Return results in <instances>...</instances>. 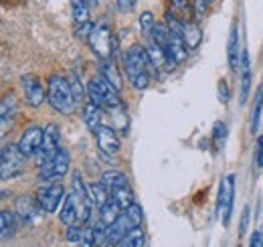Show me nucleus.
<instances>
[{
  "instance_id": "obj_1",
  "label": "nucleus",
  "mask_w": 263,
  "mask_h": 247,
  "mask_svg": "<svg viewBox=\"0 0 263 247\" xmlns=\"http://www.w3.org/2000/svg\"><path fill=\"white\" fill-rule=\"evenodd\" d=\"M152 69H154V65H152L150 57H148V51L144 47L134 45L124 53V73H126V77H128L134 90L142 92L150 85Z\"/></svg>"
},
{
  "instance_id": "obj_2",
  "label": "nucleus",
  "mask_w": 263,
  "mask_h": 247,
  "mask_svg": "<svg viewBox=\"0 0 263 247\" xmlns=\"http://www.w3.org/2000/svg\"><path fill=\"white\" fill-rule=\"evenodd\" d=\"M47 101L55 112H59L63 116H71L77 108V99L73 95L69 79H65L63 75H57V73L51 75L49 83H47Z\"/></svg>"
},
{
  "instance_id": "obj_3",
  "label": "nucleus",
  "mask_w": 263,
  "mask_h": 247,
  "mask_svg": "<svg viewBox=\"0 0 263 247\" xmlns=\"http://www.w3.org/2000/svg\"><path fill=\"white\" fill-rule=\"evenodd\" d=\"M85 92H87L89 101L96 103L101 110H107V112H109V110L122 105V101H120V97H118V90H114L103 77L91 79V81L87 83V90H85Z\"/></svg>"
},
{
  "instance_id": "obj_4",
  "label": "nucleus",
  "mask_w": 263,
  "mask_h": 247,
  "mask_svg": "<svg viewBox=\"0 0 263 247\" xmlns=\"http://www.w3.org/2000/svg\"><path fill=\"white\" fill-rule=\"evenodd\" d=\"M0 172H2V181H10L14 177H18L25 170V160L27 156L18 150L16 144H4L2 152H0Z\"/></svg>"
},
{
  "instance_id": "obj_5",
  "label": "nucleus",
  "mask_w": 263,
  "mask_h": 247,
  "mask_svg": "<svg viewBox=\"0 0 263 247\" xmlns=\"http://www.w3.org/2000/svg\"><path fill=\"white\" fill-rule=\"evenodd\" d=\"M89 45L99 59H111L114 49H116V41L111 37V29L107 23H99L93 27V31L89 32Z\"/></svg>"
},
{
  "instance_id": "obj_6",
  "label": "nucleus",
  "mask_w": 263,
  "mask_h": 247,
  "mask_svg": "<svg viewBox=\"0 0 263 247\" xmlns=\"http://www.w3.org/2000/svg\"><path fill=\"white\" fill-rule=\"evenodd\" d=\"M59 128L55 123H49L45 128V136H43V144L39 148V152L33 156L34 158V164L39 168H43L45 164H49L55 156L59 154Z\"/></svg>"
},
{
  "instance_id": "obj_7",
  "label": "nucleus",
  "mask_w": 263,
  "mask_h": 247,
  "mask_svg": "<svg viewBox=\"0 0 263 247\" xmlns=\"http://www.w3.org/2000/svg\"><path fill=\"white\" fill-rule=\"evenodd\" d=\"M233 199H235V174H227L221 181L219 199H217V213H219L225 227H229L231 211H233Z\"/></svg>"
},
{
  "instance_id": "obj_8",
  "label": "nucleus",
  "mask_w": 263,
  "mask_h": 247,
  "mask_svg": "<svg viewBox=\"0 0 263 247\" xmlns=\"http://www.w3.org/2000/svg\"><path fill=\"white\" fill-rule=\"evenodd\" d=\"M67 172H69V154H67L65 150H59V154L55 156L49 164H45L43 168H39V181L43 185H47V183H59Z\"/></svg>"
},
{
  "instance_id": "obj_9",
  "label": "nucleus",
  "mask_w": 263,
  "mask_h": 247,
  "mask_svg": "<svg viewBox=\"0 0 263 247\" xmlns=\"http://www.w3.org/2000/svg\"><path fill=\"white\" fill-rule=\"evenodd\" d=\"M65 188L61 186V183H47V185L39 186L36 190V199L47 213H55L65 201Z\"/></svg>"
},
{
  "instance_id": "obj_10",
  "label": "nucleus",
  "mask_w": 263,
  "mask_h": 247,
  "mask_svg": "<svg viewBox=\"0 0 263 247\" xmlns=\"http://www.w3.org/2000/svg\"><path fill=\"white\" fill-rule=\"evenodd\" d=\"M14 211H16L18 219H21L25 225L33 227V225H36V223L43 219V211H45V209L41 207L39 199H33V197H29V195H21V197L16 199V203H14Z\"/></svg>"
},
{
  "instance_id": "obj_11",
  "label": "nucleus",
  "mask_w": 263,
  "mask_h": 247,
  "mask_svg": "<svg viewBox=\"0 0 263 247\" xmlns=\"http://www.w3.org/2000/svg\"><path fill=\"white\" fill-rule=\"evenodd\" d=\"M43 136H45V128H41V126H29L21 134L16 146H18V150L27 156V158H33L39 152L41 144H43Z\"/></svg>"
},
{
  "instance_id": "obj_12",
  "label": "nucleus",
  "mask_w": 263,
  "mask_h": 247,
  "mask_svg": "<svg viewBox=\"0 0 263 247\" xmlns=\"http://www.w3.org/2000/svg\"><path fill=\"white\" fill-rule=\"evenodd\" d=\"M21 85H23V92H25V99L31 108H41L47 101V92L34 75H23Z\"/></svg>"
},
{
  "instance_id": "obj_13",
  "label": "nucleus",
  "mask_w": 263,
  "mask_h": 247,
  "mask_svg": "<svg viewBox=\"0 0 263 247\" xmlns=\"http://www.w3.org/2000/svg\"><path fill=\"white\" fill-rule=\"evenodd\" d=\"M96 140H98V146L99 150L103 154H109V156H116L120 152V138L114 130V126H107V123H101L99 130L93 134Z\"/></svg>"
},
{
  "instance_id": "obj_14",
  "label": "nucleus",
  "mask_w": 263,
  "mask_h": 247,
  "mask_svg": "<svg viewBox=\"0 0 263 247\" xmlns=\"http://www.w3.org/2000/svg\"><path fill=\"white\" fill-rule=\"evenodd\" d=\"M132 229H134L132 221L128 219V215H126V213H122V217H120L116 223H111V225L107 227L105 247H111V245H118V243H122V241L128 237V233H130Z\"/></svg>"
},
{
  "instance_id": "obj_15",
  "label": "nucleus",
  "mask_w": 263,
  "mask_h": 247,
  "mask_svg": "<svg viewBox=\"0 0 263 247\" xmlns=\"http://www.w3.org/2000/svg\"><path fill=\"white\" fill-rule=\"evenodd\" d=\"M18 114V101L14 93H6L2 97V105H0V120H2V136H6V132L12 128L14 118Z\"/></svg>"
},
{
  "instance_id": "obj_16",
  "label": "nucleus",
  "mask_w": 263,
  "mask_h": 247,
  "mask_svg": "<svg viewBox=\"0 0 263 247\" xmlns=\"http://www.w3.org/2000/svg\"><path fill=\"white\" fill-rule=\"evenodd\" d=\"M241 55H243V51H239V27L233 25L229 32V41H227V59H229L231 71H239Z\"/></svg>"
},
{
  "instance_id": "obj_17",
  "label": "nucleus",
  "mask_w": 263,
  "mask_h": 247,
  "mask_svg": "<svg viewBox=\"0 0 263 247\" xmlns=\"http://www.w3.org/2000/svg\"><path fill=\"white\" fill-rule=\"evenodd\" d=\"M241 90H239V103L245 105L247 97H249V87H251V65H249V53L243 51L241 55Z\"/></svg>"
},
{
  "instance_id": "obj_18",
  "label": "nucleus",
  "mask_w": 263,
  "mask_h": 247,
  "mask_svg": "<svg viewBox=\"0 0 263 247\" xmlns=\"http://www.w3.org/2000/svg\"><path fill=\"white\" fill-rule=\"evenodd\" d=\"M122 205L114 199V197H109L101 207H99V221L103 223V225H111V223H116L120 217H122Z\"/></svg>"
},
{
  "instance_id": "obj_19",
  "label": "nucleus",
  "mask_w": 263,
  "mask_h": 247,
  "mask_svg": "<svg viewBox=\"0 0 263 247\" xmlns=\"http://www.w3.org/2000/svg\"><path fill=\"white\" fill-rule=\"evenodd\" d=\"M59 219L63 225H75L77 223V201H75V195H67L61 209H59Z\"/></svg>"
},
{
  "instance_id": "obj_20",
  "label": "nucleus",
  "mask_w": 263,
  "mask_h": 247,
  "mask_svg": "<svg viewBox=\"0 0 263 247\" xmlns=\"http://www.w3.org/2000/svg\"><path fill=\"white\" fill-rule=\"evenodd\" d=\"M99 73H101V77H103L114 90L120 92V87H122L120 73H118V69H116V65H114L111 59H99Z\"/></svg>"
},
{
  "instance_id": "obj_21",
  "label": "nucleus",
  "mask_w": 263,
  "mask_h": 247,
  "mask_svg": "<svg viewBox=\"0 0 263 247\" xmlns=\"http://www.w3.org/2000/svg\"><path fill=\"white\" fill-rule=\"evenodd\" d=\"M99 183L105 186L109 192H114L116 188L128 185V177H126L124 172H120V170H105V172L101 174Z\"/></svg>"
},
{
  "instance_id": "obj_22",
  "label": "nucleus",
  "mask_w": 263,
  "mask_h": 247,
  "mask_svg": "<svg viewBox=\"0 0 263 247\" xmlns=\"http://www.w3.org/2000/svg\"><path fill=\"white\" fill-rule=\"evenodd\" d=\"M71 8H73V23L75 27H83L89 23V12L91 6L87 0H71Z\"/></svg>"
},
{
  "instance_id": "obj_23",
  "label": "nucleus",
  "mask_w": 263,
  "mask_h": 247,
  "mask_svg": "<svg viewBox=\"0 0 263 247\" xmlns=\"http://www.w3.org/2000/svg\"><path fill=\"white\" fill-rule=\"evenodd\" d=\"M83 120L87 123V128L96 134L99 130V126H101V108H98L96 103H91V101H87V105L83 108Z\"/></svg>"
},
{
  "instance_id": "obj_24",
  "label": "nucleus",
  "mask_w": 263,
  "mask_h": 247,
  "mask_svg": "<svg viewBox=\"0 0 263 247\" xmlns=\"http://www.w3.org/2000/svg\"><path fill=\"white\" fill-rule=\"evenodd\" d=\"M200 27H198L195 21H186L184 23V41H186V47L189 51H195L198 45H200Z\"/></svg>"
},
{
  "instance_id": "obj_25",
  "label": "nucleus",
  "mask_w": 263,
  "mask_h": 247,
  "mask_svg": "<svg viewBox=\"0 0 263 247\" xmlns=\"http://www.w3.org/2000/svg\"><path fill=\"white\" fill-rule=\"evenodd\" d=\"M0 231H2V241H8L14 231H16V221H14V215L8 211V209H2L0 213Z\"/></svg>"
},
{
  "instance_id": "obj_26",
  "label": "nucleus",
  "mask_w": 263,
  "mask_h": 247,
  "mask_svg": "<svg viewBox=\"0 0 263 247\" xmlns=\"http://www.w3.org/2000/svg\"><path fill=\"white\" fill-rule=\"evenodd\" d=\"M261 110H263V83L255 93V103H253V112H251V132L255 134L259 130V122H261Z\"/></svg>"
},
{
  "instance_id": "obj_27",
  "label": "nucleus",
  "mask_w": 263,
  "mask_h": 247,
  "mask_svg": "<svg viewBox=\"0 0 263 247\" xmlns=\"http://www.w3.org/2000/svg\"><path fill=\"white\" fill-rule=\"evenodd\" d=\"M111 197L122 205V209L126 211L130 205H134L136 201H134V192H132V188L130 185H126V186H120V188H116L114 192H111Z\"/></svg>"
},
{
  "instance_id": "obj_28",
  "label": "nucleus",
  "mask_w": 263,
  "mask_h": 247,
  "mask_svg": "<svg viewBox=\"0 0 263 247\" xmlns=\"http://www.w3.org/2000/svg\"><path fill=\"white\" fill-rule=\"evenodd\" d=\"M89 190H91V197H93V203H96V207H101L109 197H111V192L105 188V186L101 185V183H93V185L89 186Z\"/></svg>"
},
{
  "instance_id": "obj_29",
  "label": "nucleus",
  "mask_w": 263,
  "mask_h": 247,
  "mask_svg": "<svg viewBox=\"0 0 263 247\" xmlns=\"http://www.w3.org/2000/svg\"><path fill=\"white\" fill-rule=\"evenodd\" d=\"M126 241H128L130 247H146V237H144V231L140 227L132 229L130 233H128V237H126Z\"/></svg>"
},
{
  "instance_id": "obj_30",
  "label": "nucleus",
  "mask_w": 263,
  "mask_h": 247,
  "mask_svg": "<svg viewBox=\"0 0 263 247\" xmlns=\"http://www.w3.org/2000/svg\"><path fill=\"white\" fill-rule=\"evenodd\" d=\"M154 27H156V21H154L152 12H142L140 14V29H142V32L146 37H150L152 31H154Z\"/></svg>"
},
{
  "instance_id": "obj_31",
  "label": "nucleus",
  "mask_w": 263,
  "mask_h": 247,
  "mask_svg": "<svg viewBox=\"0 0 263 247\" xmlns=\"http://www.w3.org/2000/svg\"><path fill=\"white\" fill-rule=\"evenodd\" d=\"M109 116L114 118L116 126H118L122 132H126V128H128V120H126V112H124V108H122V105H118V108L109 110Z\"/></svg>"
},
{
  "instance_id": "obj_32",
  "label": "nucleus",
  "mask_w": 263,
  "mask_h": 247,
  "mask_svg": "<svg viewBox=\"0 0 263 247\" xmlns=\"http://www.w3.org/2000/svg\"><path fill=\"white\" fill-rule=\"evenodd\" d=\"M83 225H79V223H75V225H69L67 227V233H65V239L69 243H79L81 241V235H83Z\"/></svg>"
},
{
  "instance_id": "obj_33",
  "label": "nucleus",
  "mask_w": 263,
  "mask_h": 247,
  "mask_svg": "<svg viewBox=\"0 0 263 247\" xmlns=\"http://www.w3.org/2000/svg\"><path fill=\"white\" fill-rule=\"evenodd\" d=\"M124 213L128 215V219L132 221V225H134V227H140V223H142V217H144V215H142V207H140L138 203L130 205V207H128Z\"/></svg>"
},
{
  "instance_id": "obj_34",
  "label": "nucleus",
  "mask_w": 263,
  "mask_h": 247,
  "mask_svg": "<svg viewBox=\"0 0 263 247\" xmlns=\"http://www.w3.org/2000/svg\"><path fill=\"white\" fill-rule=\"evenodd\" d=\"M77 245H79V247H96V245H98V241H96V231H93V225L83 229L81 241H79Z\"/></svg>"
},
{
  "instance_id": "obj_35",
  "label": "nucleus",
  "mask_w": 263,
  "mask_h": 247,
  "mask_svg": "<svg viewBox=\"0 0 263 247\" xmlns=\"http://www.w3.org/2000/svg\"><path fill=\"white\" fill-rule=\"evenodd\" d=\"M170 2H172V10H176L182 16H189L193 2H189V0H170Z\"/></svg>"
},
{
  "instance_id": "obj_36",
  "label": "nucleus",
  "mask_w": 263,
  "mask_h": 247,
  "mask_svg": "<svg viewBox=\"0 0 263 247\" xmlns=\"http://www.w3.org/2000/svg\"><path fill=\"white\" fill-rule=\"evenodd\" d=\"M69 83H71V90H73V95H75V99H77V103L83 99V85H81V81H79V77L77 75H71V79H69Z\"/></svg>"
},
{
  "instance_id": "obj_37",
  "label": "nucleus",
  "mask_w": 263,
  "mask_h": 247,
  "mask_svg": "<svg viewBox=\"0 0 263 247\" xmlns=\"http://www.w3.org/2000/svg\"><path fill=\"white\" fill-rule=\"evenodd\" d=\"M225 136H227V126H225L223 122H219L217 126H215V142L219 144V148H221V144H223Z\"/></svg>"
},
{
  "instance_id": "obj_38",
  "label": "nucleus",
  "mask_w": 263,
  "mask_h": 247,
  "mask_svg": "<svg viewBox=\"0 0 263 247\" xmlns=\"http://www.w3.org/2000/svg\"><path fill=\"white\" fill-rule=\"evenodd\" d=\"M249 207L245 205L243 207V213H241V223H239V235H245V231H247V227H249Z\"/></svg>"
},
{
  "instance_id": "obj_39",
  "label": "nucleus",
  "mask_w": 263,
  "mask_h": 247,
  "mask_svg": "<svg viewBox=\"0 0 263 247\" xmlns=\"http://www.w3.org/2000/svg\"><path fill=\"white\" fill-rule=\"evenodd\" d=\"M116 4H118V10L124 14H128L136 8V0H116Z\"/></svg>"
},
{
  "instance_id": "obj_40",
  "label": "nucleus",
  "mask_w": 263,
  "mask_h": 247,
  "mask_svg": "<svg viewBox=\"0 0 263 247\" xmlns=\"http://www.w3.org/2000/svg\"><path fill=\"white\" fill-rule=\"evenodd\" d=\"M219 99H221L223 103L229 101V87H227V81H225V79L219 81Z\"/></svg>"
},
{
  "instance_id": "obj_41",
  "label": "nucleus",
  "mask_w": 263,
  "mask_h": 247,
  "mask_svg": "<svg viewBox=\"0 0 263 247\" xmlns=\"http://www.w3.org/2000/svg\"><path fill=\"white\" fill-rule=\"evenodd\" d=\"M191 2H193V8H195L197 14H204V10H206L211 0H191Z\"/></svg>"
},
{
  "instance_id": "obj_42",
  "label": "nucleus",
  "mask_w": 263,
  "mask_h": 247,
  "mask_svg": "<svg viewBox=\"0 0 263 247\" xmlns=\"http://www.w3.org/2000/svg\"><path fill=\"white\" fill-rule=\"evenodd\" d=\"M257 168H263V136L257 138V156H255Z\"/></svg>"
}]
</instances>
